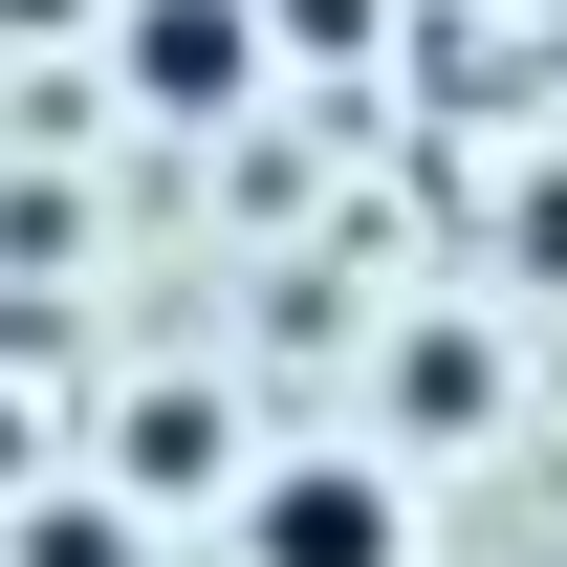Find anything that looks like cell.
Listing matches in <instances>:
<instances>
[{
	"label": "cell",
	"mask_w": 567,
	"mask_h": 567,
	"mask_svg": "<svg viewBox=\"0 0 567 567\" xmlns=\"http://www.w3.org/2000/svg\"><path fill=\"white\" fill-rule=\"evenodd\" d=\"M262 567H393V481H371V458L262 481Z\"/></svg>",
	"instance_id": "6da1fadb"
},
{
	"label": "cell",
	"mask_w": 567,
	"mask_h": 567,
	"mask_svg": "<svg viewBox=\"0 0 567 567\" xmlns=\"http://www.w3.org/2000/svg\"><path fill=\"white\" fill-rule=\"evenodd\" d=\"M240 66H262L240 0H153V22H132V87H153V110H240Z\"/></svg>",
	"instance_id": "7a4b0ae2"
}]
</instances>
